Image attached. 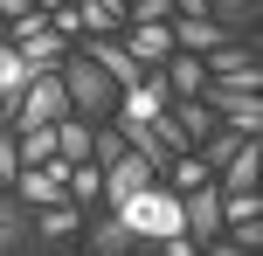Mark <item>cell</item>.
Segmentation results:
<instances>
[{"instance_id": "cell-19", "label": "cell", "mask_w": 263, "mask_h": 256, "mask_svg": "<svg viewBox=\"0 0 263 256\" xmlns=\"http://www.w3.org/2000/svg\"><path fill=\"white\" fill-rule=\"evenodd\" d=\"M21 139V166H49L55 160V125H42V132H14Z\"/></svg>"}, {"instance_id": "cell-20", "label": "cell", "mask_w": 263, "mask_h": 256, "mask_svg": "<svg viewBox=\"0 0 263 256\" xmlns=\"http://www.w3.org/2000/svg\"><path fill=\"white\" fill-rule=\"evenodd\" d=\"M35 35H49V14L28 7V14H14V21H7V42H14V49H21V42H35Z\"/></svg>"}, {"instance_id": "cell-13", "label": "cell", "mask_w": 263, "mask_h": 256, "mask_svg": "<svg viewBox=\"0 0 263 256\" xmlns=\"http://www.w3.org/2000/svg\"><path fill=\"white\" fill-rule=\"evenodd\" d=\"M90 146H97V125H83V118H63V125H55V152H63L69 166L90 160Z\"/></svg>"}, {"instance_id": "cell-21", "label": "cell", "mask_w": 263, "mask_h": 256, "mask_svg": "<svg viewBox=\"0 0 263 256\" xmlns=\"http://www.w3.org/2000/svg\"><path fill=\"white\" fill-rule=\"evenodd\" d=\"M125 21H145V28H173V0H132Z\"/></svg>"}, {"instance_id": "cell-11", "label": "cell", "mask_w": 263, "mask_h": 256, "mask_svg": "<svg viewBox=\"0 0 263 256\" xmlns=\"http://www.w3.org/2000/svg\"><path fill=\"white\" fill-rule=\"evenodd\" d=\"M83 249H90V256H132V229L104 208L97 222H83Z\"/></svg>"}, {"instance_id": "cell-12", "label": "cell", "mask_w": 263, "mask_h": 256, "mask_svg": "<svg viewBox=\"0 0 263 256\" xmlns=\"http://www.w3.org/2000/svg\"><path fill=\"white\" fill-rule=\"evenodd\" d=\"M201 7H208V21H222L229 35H250L256 14H263V0H201Z\"/></svg>"}, {"instance_id": "cell-15", "label": "cell", "mask_w": 263, "mask_h": 256, "mask_svg": "<svg viewBox=\"0 0 263 256\" xmlns=\"http://www.w3.org/2000/svg\"><path fill=\"white\" fill-rule=\"evenodd\" d=\"M7 49H14V42H7ZM63 55H69L63 35H35V42H21V63L35 69V76H42V69H63Z\"/></svg>"}, {"instance_id": "cell-23", "label": "cell", "mask_w": 263, "mask_h": 256, "mask_svg": "<svg viewBox=\"0 0 263 256\" xmlns=\"http://www.w3.org/2000/svg\"><path fill=\"white\" fill-rule=\"evenodd\" d=\"M201 256H250V249H236V243H229V235H222V243H208Z\"/></svg>"}, {"instance_id": "cell-6", "label": "cell", "mask_w": 263, "mask_h": 256, "mask_svg": "<svg viewBox=\"0 0 263 256\" xmlns=\"http://www.w3.org/2000/svg\"><path fill=\"white\" fill-rule=\"evenodd\" d=\"M97 173H104V208H118V201H132V194H145L153 187V166L139 160V152H125V160H111V166H97Z\"/></svg>"}, {"instance_id": "cell-17", "label": "cell", "mask_w": 263, "mask_h": 256, "mask_svg": "<svg viewBox=\"0 0 263 256\" xmlns=\"http://www.w3.org/2000/svg\"><path fill=\"white\" fill-rule=\"evenodd\" d=\"M69 201H77V208H97V201H104V173H97L90 160L69 166Z\"/></svg>"}, {"instance_id": "cell-8", "label": "cell", "mask_w": 263, "mask_h": 256, "mask_svg": "<svg viewBox=\"0 0 263 256\" xmlns=\"http://www.w3.org/2000/svg\"><path fill=\"white\" fill-rule=\"evenodd\" d=\"M125 55H132V63H139V69H159V63H166V55H173V28H145V21H125Z\"/></svg>"}, {"instance_id": "cell-7", "label": "cell", "mask_w": 263, "mask_h": 256, "mask_svg": "<svg viewBox=\"0 0 263 256\" xmlns=\"http://www.w3.org/2000/svg\"><path fill=\"white\" fill-rule=\"evenodd\" d=\"M222 42H236L222 21H208V14H173V49L180 55H208V49H222Z\"/></svg>"}, {"instance_id": "cell-24", "label": "cell", "mask_w": 263, "mask_h": 256, "mask_svg": "<svg viewBox=\"0 0 263 256\" xmlns=\"http://www.w3.org/2000/svg\"><path fill=\"white\" fill-rule=\"evenodd\" d=\"M69 7V0H35V14H63Z\"/></svg>"}, {"instance_id": "cell-5", "label": "cell", "mask_w": 263, "mask_h": 256, "mask_svg": "<svg viewBox=\"0 0 263 256\" xmlns=\"http://www.w3.org/2000/svg\"><path fill=\"white\" fill-rule=\"evenodd\" d=\"M180 235L194 249H208V243H222V187H194V194H180Z\"/></svg>"}, {"instance_id": "cell-3", "label": "cell", "mask_w": 263, "mask_h": 256, "mask_svg": "<svg viewBox=\"0 0 263 256\" xmlns=\"http://www.w3.org/2000/svg\"><path fill=\"white\" fill-rule=\"evenodd\" d=\"M63 118H69V97H63V76H55V69L28 76V90L0 111V125H7V132H42V125H63Z\"/></svg>"}, {"instance_id": "cell-16", "label": "cell", "mask_w": 263, "mask_h": 256, "mask_svg": "<svg viewBox=\"0 0 263 256\" xmlns=\"http://www.w3.org/2000/svg\"><path fill=\"white\" fill-rule=\"evenodd\" d=\"M173 118H180V132H187V146H201L208 132H222V118H215L201 97H187V104H173Z\"/></svg>"}, {"instance_id": "cell-1", "label": "cell", "mask_w": 263, "mask_h": 256, "mask_svg": "<svg viewBox=\"0 0 263 256\" xmlns=\"http://www.w3.org/2000/svg\"><path fill=\"white\" fill-rule=\"evenodd\" d=\"M111 215H118L125 229H132V243H173V235H180V194H166V187L153 180L145 194L118 201Z\"/></svg>"}, {"instance_id": "cell-18", "label": "cell", "mask_w": 263, "mask_h": 256, "mask_svg": "<svg viewBox=\"0 0 263 256\" xmlns=\"http://www.w3.org/2000/svg\"><path fill=\"white\" fill-rule=\"evenodd\" d=\"M194 152H201V160H208V173H222V166H229V160H236V152H242V139H236V132H208V139H201Z\"/></svg>"}, {"instance_id": "cell-2", "label": "cell", "mask_w": 263, "mask_h": 256, "mask_svg": "<svg viewBox=\"0 0 263 256\" xmlns=\"http://www.w3.org/2000/svg\"><path fill=\"white\" fill-rule=\"evenodd\" d=\"M55 76H63V97H69V118H83V125H104V118H111V104H118V90H111V76H104V69H97V63H83V55L69 49Z\"/></svg>"}, {"instance_id": "cell-10", "label": "cell", "mask_w": 263, "mask_h": 256, "mask_svg": "<svg viewBox=\"0 0 263 256\" xmlns=\"http://www.w3.org/2000/svg\"><path fill=\"white\" fill-rule=\"evenodd\" d=\"M256 166H263V139H242V152L215 173V187L222 194H256Z\"/></svg>"}, {"instance_id": "cell-14", "label": "cell", "mask_w": 263, "mask_h": 256, "mask_svg": "<svg viewBox=\"0 0 263 256\" xmlns=\"http://www.w3.org/2000/svg\"><path fill=\"white\" fill-rule=\"evenodd\" d=\"M28 235H35V229H28V208L14 201V194H0V256H14Z\"/></svg>"}, {"instance_id": "cell-4", "label": "cell", "mask_w": 263, "mask_h": 256, "mask_svg": "<svg viewBox=\"0 0 263 256\" xmlns=\"http://www.w3.org/2000/svg\"><path fill=\"white\" fill-rule=\"evenodd\" d=\"M14 201H21L28 215H35V208H63L69 201V160L55 152L49 166H21V173H14Z\"/></svg>"}, {"instance_id": "cell-22", "label": "cell", "mask_w": 263, "mask_h": 256, "mask_svg": "<svg viewBox=\"0 0 263 256\" xmlns=\"http://www.w3.org/2000/svg\"><path fill=\"white\" fill-rule=\"evenodd\" d=\"M14 173H21V139H14L7 125H0V180L14 187Z\"/></svg>"}, {"instance_id": "cell-9", "label": "cell", "mask_w": 263, "mask_h": 256, "mask_svg": "<svg viewBox=\"0 0 263 256\" xmlns=\"http://www.w3.org/2000/svg\"><path fill=\"white\" fill-rule=\"evenodd\" d=\"M83 222H90V215H83L77 201H63V208H35V215H28V229H35L42 243H77Z\"/></svg>"}]
</instances>
